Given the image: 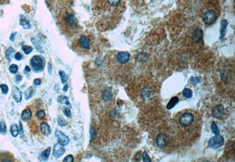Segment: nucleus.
Listing matches in <instances>:
<instances>
[{"label": "nucleus", "mask_w": 235, "mask_h": 162, "mask_svg": "<svg viewBox=\"0 0 235 162\" xmlns=\"http://www.w3.org/2000/svg\"><path fill=\"white\" fill-rule=\"evenodd\" d=\"M182 93L183 95L187 99H190L193 96V91L189 88H185Z\"/></svg>", "instance_id": "b1692460"}, {"label": "nucleus", "mask_w": 235, "mask_h": 162, "mask_svg": "<svg viewBox=\"0 0 235 162\" xmlns=\"http://www.w3.org/2000/svg\"><path fill=\"white\" fill-rule=\"evenodd\" d=\"M67 89H68V85H66L65 87H64V91H66Z\"/></svg>", "instance_id": "c03bdc74"}, {"label": "nucleus", "mask_w": 235, "mask_h": 162, "mask_svg": "<svg viewBox=\"0 0 235 162\" xmlns=\"http://www.w3.org/2000/svg\"><path fill=\"white\" fill-rule=\"evenodd\" d=\"M212 116L216 119H221L224 115V108L222 105H217L212 110Z\"/></svg>", "instance_id": "9d476101"}, {"label": "nucleus", "mask_w": 235, "mask_h": 162, "mask_svg": "<svg viewBox=\"0 0 235 162\" xmlns=\"http://www.w3.org/2000/svg\"><path fill=\"white\" fill-rule=\"evenodd\" d=\"M211 129L212 131V132L214 133L215 135H219L220 133V131H219V129L217 127V125H216V124L215 122H212L211 124Z\"/></svg>", "instance_id": "bb28decb"}, {"label": "nucleus", "mask_w": 235, "mask_h": 162, "mask_svg": "<svg viewBox=\"0 0 235 162\" xmlns=\"http://www.w3.org/2000/svg\"><path fill=\"white\" fill-rule=\"evenodd\" d=\"M25 70L27 71V72H29V71H30V69H29V67L28 66H26L25 67Z\"/></svg>", "instance_id": "37998d69"}, {"label": "nucleus", "mask_w": 235, "mask_h": 162, "mask_svg": "<svg viewBox=\"0 0 235 162\" xmlns=\"http://www.w3.org/2000/svg\"><path fill=\"white\" fill-rule=\"evenodd\" d=\"M30 63L35 71H40L43 69V62L38 56H34L31 58Z\"/></svg>", "instance_id": "6e6552de"}, {"label": "nucleus", "mask_w": 235, "mask_h": 162, "mask_svg": "<svg viewBox=\"0 0 235 162\" xmlns=\"http://www.w3.org/2000/svg\"><path fill=\"white\" fill-rule=\"evenodd\" d=\"M227 26H228V22H227V21L226 20H223L221 22V26H220V39H223V37L225 35Z\"/></svg>", "instance_id": "6ab92c4d"}, {"label": "nucleus", "mask_w": 235, "mask_h": 162, "mask_svg": "<svg viewBox=\"0 0 235 162\" xmlns=\"http://www.w3.org/2000/svg\"><path fill=\"white\" fill-rule=\"evenodd\" d=\"M142 158H143V160L144 162H151V160L150 159V157L149 156V155H147V152H144L143 155H142Z\"/></svg>", "instance_id": "2f4dec72"}, {"label": "nucleus", "mask_w": 235, "mask_h": 162, "mask_svg": "<svg viewBox=\"0 0 235 162\" xmlns=\"http://www.w3.org/2000/svg\"><path fill=\"white\" fill-rule=\"evenodd\" d=\"M22 49H23V51L25 53V54H26V55H28L32 51V47H29V46L24 45L22 47Z\"/></svg>", "instance_id": "c85d7f7f"}, {"label": "nucleus", "mask_w": 235, "mask_h": 162, "mask_svg": "<svg viewBox=\"0 0 235 162\" xmlns=\"http://www.w3.org/2000/svg\"><path fill=\"white\" fill-rule=\"evenodd\" d=\"M34 117L36 118V120H39L41 122V121L45 119V111L41 108L36 109L34 113Z\"/></svg>", "instance_id": "dca6fc26"}, {"label": "nucleus", "mask_w": 235, "mask_h": 162, "mask_svg": "<svg viewBox=\"0 0 235 162\" xmlns=\"http://www.w3.org/2000/svg\"><path fill=\"white\" fill-rule=\"evenodd\" d=\"M34 83L35 84V85H36V86L40 85L41 83V79H35V80H34Z\"/></svg>", "instance_id": "a19ab883"}, {"label": "nucleus", "mask_w": 235, "mask_h": 162, "mask_svg": "<svg viewBox=\"0 0 235 162\" xmlns=\"http://www.w3.org/2000/svg\"><path fill=\"white\" fill-rule=\"evenodd\" d=\"M50 152H51V148L50 147L47 148L46 150L42 152V153H41V159L44 161L47 160L49 157V156Z\"/></svg>", "instance_id": "412c9836"}, {"label": "nucleus", "mask_w": 235, "mask_h": 162, "mask_svg": "<svg viewBox=\"0 0 235 162\" xmlns=\"http://www.w3.org/2000/svg\"><path fill=\"white\" fill-rule=\"evenodd\" d=\"M130 55L127 52H119L116 56V60L118 63L121 64L126 63L128 62Z\"/></svg>", "instance_id": "9b49d317"}, {"label": "nucleus", "mask_w": 235, "mask_h": 162, "mask_svg": "<svg viewBox=\"0 0 235 162\" xmlns=\"http://www.w3.org/2000/svg\"><path fill=\"white\" fill-rule=\"evenodd\" d=\"M202 38H203V31L200 29H196L194 30L192 35L193 41L196 43H198V42H199L200 41H202Z\"/></svg>", "instance_id": "2eb2a0df"}, {"label": "nucleus", "mask_w": 235, "mask_h": 162, "mask_svg": "<svg viewBox=\"0 0 235 162\" xmlns=\"http://www.w3.org/2000/svg\"><path fill=\"white\" fill-rule=\"evenodd\" d=\"M12 94L14 100L17 103H20L22 100V93L19 89L16 86L12 87Z\"/></svg>", "instance_id": "ddd939ff"}, {"label": "nucleus", "mask_w": 235, "mask_h": 162, "mask_svg": "<svg viewBox=\"0 0 235 162\" xmlns=\"http://www.w3.org/2000/svg\"><path fill=\"white\" fill-rule=\"evenodd\" d=\"M63 112L64 114L67 117H70L71 116V113H70V111L68 108H65L64 111H63Z\"/></svg>", "instance_id": "e433bc0d"}, {"label": "nucleus", "mask_w": 235, "mask_h": 162, "mask_svg": "<svg viewBox=\"0 0 235 162\" xmlns=\"http://www.w3.org/2000/svg\"><path fill=\"white\" fill-rule=\"evenodd\" d=\"M18 70V67L17 65H16V64H12L11 65V66L10 67V71L12 74L17 73Z\"/></svg>", "instance_id": "7c9ffc66"}, {"label": "nucleus", "mask_w": 235, "mask_h": 162, "mask_svg": "<svg viewBox=\"0 0 235 162\" xmlns=\"http://www.w3.org/2000/svg\"><path fill=\"white\" fill-rule=\"evenodd\" d=\"M16 79L18 81H21L23 79V77L21 75H17L16 76Z\"/></svg>", "instance_id": "79ce46f5"}, {"label": "nucleus", "mask_w": 235, "mask_h": 162, "mask_svg": "<svg viewBox=\"0 0 235 162\" xmlns=\"http://www.w3.org/2000/svg\"><path fill=\"white\" fill-rule=\"evenodd\" d=\"M6 131V123L4 122H0V133H5Z\"/></svg>", "instance_id": "c756f323"}, {"label": "nucleus", "mask_w": 235, "mask_h": 162, "mask_svg": "<svg viewBox=\"0 0 235 162\" xmlns=\"http://www.w3.org/2000/svg\"><path fill=\"white\" fill-rule=\"evenodd\" d=\"M179 101V99H178L177 97H173L172 99H170L169 102L166 105V108L168 110H170L172 108H173Z\"/></svg>", "instance_id": "aec40b11"}, {"label": "nucleus", "mask_w": 235, "mask_h": 162, "mask_svg": "<svg viewBox=\"0 0 235 162\" xmlns=\"http://www.w3.org/2000/svg\"><path fill=\"white\" fill-rule=\"evenodd\" d=\"M0 88H1L2 92L6 94L8 91V87L6 84H1L0 85Z\"/></svg>", "instance_id": "72a5a7b5"}, {"label": "nucleus", "mask_w": 235, "mask_h": 162, "mask_svg": "<svg viewBox=\"0 0 235 162\" xmlns=\"http://www.w3.org/2000/svg\"><path fill=\"white\" fill-rule=\"evenodd\" d=\"M73 161H74V157L71 155H68L67 156L65 157L63 160V162H72Z\"/></svg>", "instance_id": "f704fd0d"}, {"label": "nucleus", "mask_w": 235, "mask_h": 162, "mask_svg": "<svg viewBox=\"0 0 235 162\" xmlns=\"http://www.w3.org/2000/svg\"><path fill=\"white\" fill-rule=\"evenodd\" d=\"M14 52V50L12 48H11V47H10V48L8 49V51H7V52H6V56H7V58H8V59H9L10 54H11V53H12Z\"/></svg>", "instance_id": "ea45409f"}, {"label": "nucleus", "mask_w": 235, "mask_h": 162, "mask_svg": "<svg viewBox=\"0 0 235 162\" xmlns=\"http://www.w3.org/2000/svg\"><path fill=\"white\" fill-rule=\"evenodd\" d=\"M58 125L60 127H62L67 125V124H68L67 122L64 119L61 118H58Z\"/></svg>", "instance_id": "473e14b6"}, {"label": "nucleus", "mask_w": 235, "mask_h": 162, "mask_svg": "<svg viewBox=\"0 0 235 162\" xmlns=\"http://www.w3.org/2000/svg\"><path fill=\"white\" fill-rule=\"evenodd\" d=\"M142 96L143 97V98L145 99H150L152 94L151 90H149L147 88H145L142 91Z\"/></svg>", "instance_id": "393cba45"}, {"label": "nucleus", "mask_w": 235, "mask_h": 162, "mask_svg": "<svg viewBox=\"0 0 235 162\" xmlns=\"http://www.w3.org/2000/svg\"><path fill=\"white\" fill-rule=\"evenodd\" d=\"M224 144V139L223 137L219 135H217L209 140L208 145L210 148L213 149H218L220 148Z\"/></svg>", "instance_id": "423d86ee"}, {"label": "nucleus", "mask_w": 235, "mask_h": 162, "mask_svg": "<svg viewBox=\"0 0 235 162\" xmlns=\"http://www.w3.org/2000/svg\"><path fill=\"white\" fill-rule=\"evenodd\" d=\"M57 101L58 102L61 103V104H65L66 105H70V102H69V100H68V98L66 96H64V95H61L59 96L58 99H57Z\"/></svg>", "instance_id": "4be33fe9"}, {"label": "nucleus", "mask_w": 235, "mask_h": 162, "mask_svg": "<svg viewBox=\"0 0 235 162\" xmlns=\"http://www.w3.org/2000/svg\"><path fill=\"white\" fill-rule=\"evenodd\" d=\"M10 132L11 133L13 137H17L19 133V130L18 128L17 125L14 124L11 125V128H10Z\"/></svg>", "instance_id": "5701e85b"}, {"label": "nucleus", "mask_w": 235, "mask_h": 162, "mask_svg": "<svg viewBox=\"0 0 235 162\" xmlns=\"http://www.w3.org/2000/svg\"><path fill=\"white\" fill-rule=\"evenodd\" d=\"M92 43V38L89 34H82L75 38L72 43V48L79 55L84 56L91 52Z\"/></svg>", "instance_id": "7ed1b4c3"}, {"label": "nucleus", "mask_w": 235, "mask_h": 162, "mask_svg": "<svg viewBox=\"0 0 235 162\" xmlns=\"http://www.w3.org/2000/svg\"><path fill=\"white\" fill-rule=\"evenodd\" d=\"M55 136L58 141V143L62 145L63 146L68 145L70 142L69 138L60 131H56L55 133Z\"/></svg>", "instance_id": "1a4fd4ad"}, {"label": "nucleus", "mask_w": 235, "mask_h": 162, "mask_svg": "<svg viewBox=\"0 0 235 162\" xmlns=\"http://www.w3.org/2000/svg\"><path fill=\"white\" fill-rule=\"evenodd\" d=\"M34 93V90L32 87H30L29 88L25 91V99H28L29 98H31Z\"/></svg>", "instance_id": "a878e982"}, {"label": "nucleus", "mask_w": 235, "mask_h": 162, "mask_svg": "<svg viewBox=\"0 0 235 162\" xmlns=\"http://www.w3.org/2000/svg\"><path fill=\"white\" fill-rule=\"evenodd\" d=\"M176 125L182 136H195L200 129V118L196 112L185 110L178 113L175 118Z\"/></svg>", "instance_id": "f03ea898"}, {"label": "nucleus", "mask_w": 235, "mask_h": 162, "mask_svg": "<svg viewBox=\"0 0 235 162\" xmlns=\"http://www.w3.org/2000/svg\"><path fill=\"white\" fill-rule=\"evenodd\" d=\"M32 116V111L29 108L24 110L21 114V119L24 121H28Z\"/></svg>", "instance_id": "f3484780"}, {"label": "nucleus", "mask_w": 235, "mask_h": 162, "mask_svg": "<svg viewBox=\"0 0 235 162\" xmlns=\"http://www.w3.org/2000/svg\"><path fill=\"white\" fill-rule=\"evenodd\" d=\"M13 157L11 154L8 153H0V162H12L14 161Z\"/></svg>", "instance_id": "a211bd4d"}, {"label": "nucleus", "mask_w": 235, "mask_h": 162, "mask_svg": "<svg viewBox=\"0 0 235 162\" xmlns=\"http://www.w3.org/2000/svg\"><path fill=\"white\" fill-rule=\"evenodd\" d=\"M169 142V137L164 133H159L156 138V145L160 149H164L166 148L168 145Z\"/></svg>", "instance_id": "0eeeda50"}, {"label": "nucleus", "mask_w": 235, "mask_h": 162, "mask_svg": "<svg viewBox=\"0 0 235 162\" xmlns=\"http://www.w3.org/2000/svg\"><path fill=\"white\" fill-rule=\"evenodd\" d=\"M40 131L44 136H48L51 133V129L49 125L46 122H42L40 124Z\"/></svg>", "instance_id": "4468645a"}, {"label": "nucleus", "mask_w": 235, "mask_h": 162, "mask_svg": "<svg viewBox=\"0 0 235 162\" xmlns=\"http://www.w3.org/2000/svg\"><path fill=\"white\" fill-rule=\"evenodd\" d=\"M61 26L65 34L67 35H74L78 30V25L75 19L74 18V16L71 14H66L64 19L62 20Z\"/></svg>", "instance_id": "20e7f679"}, {"label": "nucleus", "mask_w": 235, "mask_h": 162, "mask_svg": "<svg viewBox=\"0 0 235 162\" xmlns=\"http://www.w3.org/2000/svg\"><path fill=\"white\" fill-rule=\"evenodd\" d=\"M126 8V0H92V11L96 28L105 31L116 27Z\"/></svg>", "instance_id": "f257e3e1"}, {"label": "nucleus", "mask_w": 235, "mask_h": 162, "mask_svg": "<svg viewBox=\"0 0 235 162\" xmlns=\"http://www.w3.org/2000/svg\"><path fill=\"white\" fill-rule=\"evenodd\" d=\"M15 59L17 60H21L23 59V55L19 52H17L15 55Z\"/></svg>", "instance_id": "58836bf2"}, {"label": "nucleus", "mask_w": 235, "mask_h": 162, "mask_svg": "<svg viewBox=\"0 0 235 162\" xmlns=\"http://www.w3.org/2000/svg\"><path fill=\"white\" fill-rule=\"evenodd\" d=\"M65 153V149L62 145L59 144V143L56 144L53 147V155L56 158H59L61 156Z\"/></svg>", "instance_id": "f8f14e48"}, {"label": "nucleus", "mask_w": 235, "mask_h": 162, "mask_svg": "<svg viewBox=\"0 0 235 162\" xmlns=\"http://www.w3.org/2000/svg\"><path fill=\"white\" fill-rule=\"evenodd\" d=\"M190 81H191V83H192V84L196 85V84L199 83L200 80L198 77H192V79H191V80H190Z\"/></svg>", "instance_id": "c9c22d12"}, {"label": "nucleus", "mask_w": 235, "mask_h": 162, "mask_svg": "<svg viewBox=\"0 0 235 162\" xmlns=\"http://www.w3.org/2000/svg\"><path fill=\"white\" fill-rule=\"evenodd\" d=\"M59 75L60 77H61V79L62 83L63 84L66 83V81H67V80H68V77H67V75H66V74H65L64 71H62V70H60L59 71Z\"/></svg>", "instance_id": "cd10ccee"}, {"label": "nucleus", "mask_w": 235, "mask_h": 162, "mask_svg": "<svg viewBox=\"0 0 235 162\" xmlns=\"http://www.w3.org/2000/svg\"><path fill=\"white\" fill-rule=\"evenodd\" d=\"M134 2L135 3L136 2V4H139V5H145L147 3V0H134Z\"/></svg>", "instance_id": "4c0bfd02"}, {"label": "nucleus", "mask_w": 235, "mask_h": 162, "mask_svg": "<svg viewBox=\"0 0 235 162\" xmlns=\"http://www.w3.org/2000/svg\"><path fill=\"white\" fill-rule=\"evenodd\" d=\"M217 16L216 12L209 10L205 12L203 16V21L207 25H212L217 20Z\"/></svg>", "instance_id": "39448f33"}]
</instances>
